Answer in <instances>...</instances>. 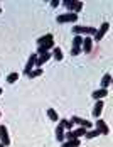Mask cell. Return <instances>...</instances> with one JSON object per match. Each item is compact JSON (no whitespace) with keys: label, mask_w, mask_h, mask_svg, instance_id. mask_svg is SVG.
I'll list each match as a JSON object with an SVG mask.
<instances>
[{"label":"cell","mask_w":113,"mask_h":147,"mask_svg":"<svg viewBox=\"0 0 113 147\" xmlns=\"http://www.w3.org/2000/svg\"><path fill=\"white\" fill-rule=\"evenodd\" d=\"M17 78H19V74H17V73L9 74V76H7V83H10V85H12V83H15V81H17Z\"/></svg>","instance_id":"22"},{"label":"cell","mask_w":113,"mask_h":147,"mask_svg":"<svg viewBox=\"0 0 113 147\" xmlns=\"http://www.w3.org/2000/svg\"><path fill=\"white\" fill-rule=\"evenodd\" d=\"M91 47H93V37H83L81 49H83L85 53H91Z\"/></svg>","instance_id":"13"},{"label":"cell","mask_w":113,"mask_h":147,"mask_svg":"<svg viewBox=\"0 0 113 147\" xmlns=\"http://www.w3.org/2000/svg\"><path fill=\"white\" fill-rule=\"evenodd\" d=\"M108 29H110V24H108V22H103L101 27L95 32V41H101V39L105 37V34L108 32Z\"/></svg>","instance_id":"7"},{"label":"cell","mask_w":113,"mask_h":147,"mask_svg":"<svg viewBox=\"0 0 113 147\" xmlns=\"http://www.w3.org/2000/svg\"><path fill=\"white\" fill-rule=\"evenodd\" d=\"M57 5H59V2H57V0H52V2H51V7H57Z\"/></svg>","instance_id":"24"},{"label":"cell","mask_w":113,"mask_h":147,"mask_svg":"<svg viewBox=\"0 0 113 147\" xmlns=\"http://www.w3.org/2000/svg\"><path fill=\"white\" fill-rule=\"evenodd\" d=\"M41 74H42V69H41V68H36V69H32L27 76L29 78H37V76H41Z\"/></svg>","instance_id":"20"},{"label":"cell","mask_w":113,"mask_h":147,"mask_svg":"<svg viewBox=\"0 0 113 147\" xmlns=\"http://www.w3.org/2000/svg\"><path fill=\"white\" fill-rule=\"evenodd\" d=\"M71 122L73 123H78L79 127H83V129H91V122H88V120H85V118H79V117H73L71 118Z\"/></svg>","instance_id":"11"},{"label":"cell","mask_w":113,"mask_h":147,"mask_svg":"<svg viewBox=\"0 0 113 147\" xmlns=\"http://www.w3.org/2000/svg\"><path fill=\"white\" fill-rule=\"evenodd\" d=\"M56 139L59 142H64V127H63L61 123L56 127Z\"/></svg>","instance_id":"15"},{"label":"cell","mask_w":113,"mask_h":147,"mask_svg":"<svg viewBox=\"0 0 113 147\" xmlns=\"http://www.w3.org/2000/svg\"><path fill=\"white\" fill-rule=\"evenodd\" d=\"M49 59H51V53H44L41 56H37V59H36V68H41L44 63H47Z\"/></svg>","instance_id":"12"},{"label":"cell","mask_w":113,"mask_h":147,"mask_svg":"<svg viewBox=\"0 0 113 147\" xmlns=\"http://www.w3.org/2000/svg\"><path fill=\"white\" fill-rule=\"evenodd\" d=\"M0 95H2V88H0Z\"/></svg>","instance_id":"25"},{"label":"cell","mask_w":113,"mask_h":147,"mask_svg":"<svg viewBox=\"0 0 113 147\" xmlns=\"http://www.w3.org/2000/svg\"><path fill=\"white\" fill-rule=\"evenodd\" d=\"M106 90H103V88H100L96 90V91H93V100H101V98H105L106 96Z\"/></svg>","instance_id":"16"},{"label":"cell","mask_w":113,"mask_h":147,"mask_svg":"<svg viewBox=\"0 0 113 147\" xmlns=\"http://www.w3.org/2000/svg\"><path fill=\"white\" fill-rule=\"evenodd\" d=\"M37 44H39L37 54L41 56L44 53H47L49 49H52V46H54V36H52V34H46V36H42V37L37 39Z\"/></svg>","instance_id":"1"},{"label":"cell","mask_w":113,"mask_h":147,"mask_svg":"<svg viewBox=\"0 0 113 147\" xmlns=\"http://www.w3.org/2000/svg\"><path fill=\"white\" fill-rule=\"evenodd\" d=\"M95 130H98V134H103V135H108V134H110L108 125H106L103 120H96V129H95Z\"/></svg>","instance_id":"10"},{"label":"cell","mask_w":113,"mask_h":147,"mask_svg":"<svg viewBox=\"0 0 113 147\" xmlns=\"http://www.w3.org/2000/svg\"><path fill=\"white\" fill-rule=\"evenodd\" d=\"M36 59H37V54H30V56H29L27 64L24 66V74H29L30 71H32V68L36 66Z\"/></svg>","instance_id":"9"},{"label":"cell","mask_w":113,"mask_h":147,"mask_svg":"<svg viewBox=\"0 0 113 147\" xmlns=\"http://www.w3.org/2000/svg\"><path fill=\"white\" fill-rule=\"evenodd\" d=\"M0 12H2V9H0Z\"/></svg>","instance_id":"27"},{"label":"cell","mask_w":113,"mask_h":147,"mask_svg":"<svg viewBox=\"0 0 113 147\" xmlns=\"http://www.w3.org/2000/svg\"><path fill=\"white\" fill-rule=\"evenodd\" d=\"M47 115H49V118H51L52 122L59 120V117H57V113H56V110H52V108H49V110H47Z\"/></svg>","instance_id":"21"},{"label":"cell","mask_w":113,"mask_h":147,"mask_svg":"<svg viewBox=\"0 0 113 147\" xmlns=\"http://www.w3.org/2000/svg\"><path fill=\"white\" fill-rule=\"evenodd\" d=\"M103 105H105V103L101 102V100H96L95 107H93V117L95 118H98L100 115H101V112H103Z\"/></svg>","instance_id":"14"},{"label":"cell","mask_w":113,"mask_h":147,"mask_svg":"<svg viewBox=\"0 0 113 147\" xmlns=\"http://www.w3.org/2000/svg\"><path fill=\"white\" fill-rule=\"evenodd\" d=\"M0 147H3V146H2V144H0Z\"/></svg>","instance_id":"26"},{"label":"cell","mask_w":113,"mask_h":147,"mask_svg":"<svg viewBox=\"0 0 113 147\" xmlns=\"http://www.w3.org/2000/svg\"><path fill=\"white\" fill-rule=\"evenodd\" d=\"M73 32H74L76 36H79V34H86V36H95L96 29H95V27H86V26H74V27H73Z\"/></svg>","instance_id":"4"},{"label":"cell","mask_w":113,"mask_h":147,"mask_svg":"<svg viewBox=\"0 0 113 147\" xmlns=\"http://www.w3.org/2000/svg\"><path fill=\"white\" fill-rule=\"evenodd\" d=\"M57 24H66V22H78V14H71V12H66V14L57 15Z\"/></svg>","instance_id":"3"},{"label":"cell","mask_w":113,"mask_h":147,"mask_svg":"<svg viewBox=\"0 0 113 147\" xmlns=\"http://www.w3.org/2000/svg\"><path fill=\"white\" fill-rule=\"evenodd\" d=\"M86 134V129L83 127H78V129H74V130H69V132L64 134V139L66 140H73V139H79L81 135H85Z\"/></svg>","instance_id":"5"},{"label":"cell","mask_w":113,"mask_h":147,"mask_svg":"<svg viewBox=\"0 0 113 147\" xmlns=\"http://www.w3.org/2000/svg\"><path fill=\"white\" fill-rule=\"evenodd\" d=\"M81 44H83V37L76 36V37L73 39V47H71V54H73V56H78V54H79V51H81Z\"/></svg>","instance_id":"6"},{"label":"cell","mask_w":113,"mask_h":147,"mask_svg":"<svg viewBox=\"0 0 113 147\" xmlns=\"http://www.w3.org/2000/svg\"><path fill=\"white\" fill-rule=\"evenodd\" d=\"M110 83H112V74H105V76L101 78V86H103V90L108 88Z\"/></svg>","instance_id":"17"},{"label":"cell","mask_w":113,"mask_h":147,"mask_svg":"<svg viewBox=\"0 0 113 147\" xmlns=\"http://www.w3.org/2000/svg\"><path fill=\"white\" fill-rule=\"evenodd\" d=\"M78 146H81L79 139H73V140H64L63 142V147H78Z\"/></svg>","instance_id":"18"},{"label":"cell","mask_w":113,"mask_h":147,"mask_svg":"<svg viewBox=\"0 0 113 147\" xmlns=\"http://www.w3.org/2000/svg\"><path fill=\"white\" fill-rule=\"evenodd\" d=\"M63 5H64L68 10H71V14H78V12L83 9V2H74V0H64Z\"/></svg>","instance_id":"2"},{"label":"cell","mask_w":113,"mask_h":147,"mask_svg":"<svg viewBox=\"0 0 113 147\" xmlns=\"http://www.w3.org/2000/svg\"><path fill=\"white\" fill-rule=\"evenodd\" d=\"M98 135H100L98 130H91V132H86V134H85L86 139H95V137H98Z\"/></svg>","instance_id":"23"},{"label":"cell","mask_w":113,"mask_h":147,"mask_svg":"<svg viewBox=\"0 0 113 147\" xmlns=\"http://www.w3.org/2000/svg\"><path fill=\"white\" fill-rule=\"evenodd\" d=\"M51 56L56 59V61H61V59H63V51H61L59 47H54V49H52V53H51Z\"/></svg>","instance_id":"19"},{"label":"cell","mask_w":113,"mask_h":147,"mask_svg":"<svg viewBox=\"0 0 113 147\" xmlns=\"http://www.w3.org/2000/svg\"><path fill=\"white\" fill-rule=\"evenodd\" d=\"M0 140H2V146L3 147L10 146V139H9V132H7L5 125H0Z\"/></svg>","instance_id":"8"}]
</instances>
